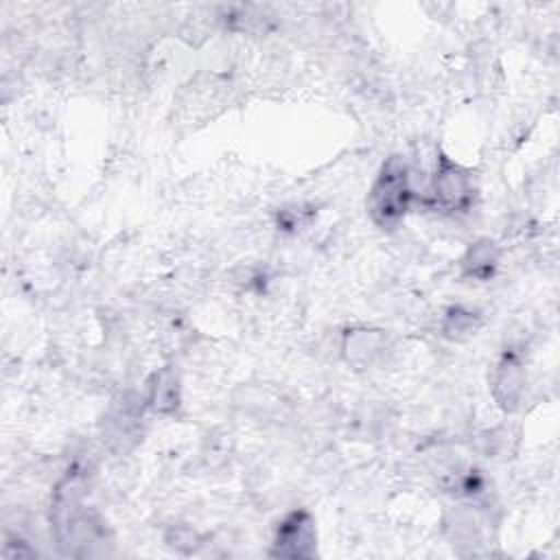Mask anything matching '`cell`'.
Wrapping results in <instances>:
<instances>
[{"mask_svg":"<svg viewBox=\"0 0 560 560\" xmlns=\"http://www.w3.org/2000/svg\"><path fill=\"white\" fill-rule=\"evenodd\" d=\"M501 262V247L490 238L472 241L459 256V276L475 282L494 278Z\"/></svg>","mask_w":560,"mask_h":560,"instance_id":"obj_9","label":"cell"},{"mask_svg":"<svg viewBox=\"0 0 560 560\" xmlns=\"http://www.w3.org/2000/svg\"><path fill=\"white\" fill-rule=\"evenodd\" d=\"M477 199V186L468 168L438 151L435 168L422 203L442 214H466Z\"/></svg>","mask_w":560,"mask_h":560,"instance_id":"obj_3","label":"cell"},{"mask_svg":"<svg viewBox=\"0 0 560 560\" xmlns=\"http://www.w3.org/2000/svg\"><path fill=\"white\" fill-rule=\"evenodd\" d=\"M444 534L451 540V545L457 547L459 551H462V547L472 549V547L481 545V523H479L477 514L466 505H459L446 514Z\"/></svg>","mask_w":560,"mask_h":560,"instance_id":"obj_10","label":"cell"},{"mask_svg":"<svg viewBox=\"0 0 560 560\" xmlns=\"http://www.w3.org/2000/svg\"><path fill=\"white\" fill-rule=\"evenodd\" d=\"M389 350L392 341L383 328L354 326L341 337V357L354 370H370L378 365Z\"/></svg>","mask_w":560,"mask_h":560,"instance_id":"obj_6","label":"cell"},{"mask_svg":"<svg viewBox=\"0 0 560 560\" xmlns=\"http://www.w3.org/2000/svg\"><path fill=\"white\" fill-rule=\"evenodd\" d=\"M416 199L409 166L400 155L387 158L368 192V214L374 225L394 230L409 212Z\"/></svg>","mask_w":560,"mask_h":560,"instance_id":"obj_2","label":"cell"},{"mask_svg":"<svg viewBox=\"0 0 560 560\" xmlns=\"http://www.w3.org/2000/svg\"><path fill=\"white\" fill-rule=\"evenodd\" d=\"M525 385L527 372L523 365V357L518 350L510 348L499 357L490 376V392L497 407L505 413H514L523 402Z\"/></svg>","mask_w":560,"mask_h":560,"instance_id":"obj_5","label":"cell"},{"mask_svg":"<svg viewBox=\"0 0 560 560\" xmlns=\"http://www.w3.org/2000/svg\"><path fill=\"white\" fill-rule=\"evenodd\" d=\"M142 409H147V405L144 398L138 396H122L112 402L103 418V435L114 451H127L138 442Z\"/></svg>","mask_w":560,"mask_h":560,"instance_id":"obj_7","label":"cell"},{"mask_svg":"<svg viewBox=\"0 0 560 560\" xmlns=\"http://www.w3.org/2000/svg\"><path fill=\"white\" fill-rule=\"evenodd\" d=\"M481 324H483V317L477 308H470L466 304H453L442 315L440 332L448 341H466L477 335Z\"/></svg>","mask_w":560,"mask_h":560,"instance_id":"obj_11","label":"cell"},{"mask_svg":"<svg viewBox=\"0 0 560 560\" xmlns=\"http://www.w3.org/2000/svg\"><path fill=\"white\" fill-rule=\"evenodd\" d=\"M144 405L158 416H175L182 409V376L175 365L158 368L149 376Z\"/></svg>","mask_w":560,"mask_h":560,"instance_id":"obj_8","label":"cell"},{"mask_svg":"<svg viewBox=\"0 0 560 560\" xmlns=\"http://www.w3.org/2000/svg\"><path fill=\"white\" fill-rule=\"evenodd\" d=\"M317 553V527L308 510H291L284 514L271 538L269 556L287 560H304Z\"/></svg>","mask_w":560,"mask_h":560,"instance_id":"obj_4","label":"cell"},{"mask_svg":"<svg viewBox=\"0 0 560 560\" xmlns=\"http://www.w3.org/2000/svg\"><path fill=\"white\" fill-rule=\"evenodd\" d=\"M50 527L57 545L68 556H90L92 547L107 540L103 518L83 503V481L79 472H68L52 492Z\"/></svg>","mask_w":560,"mask_h":560,"instance_id":"obj_1","label":"cell"},{"mask_svg":"<svg viewBox=\"0 0 560 560\" xmlns=\"http://www.w3.org/2000/svg\"><path fill=\"white\" fill-rule=\"evenodd\" d=\"M166 540H168V545H173L177 549H182V545H188V549H195L197 536H195V532H190L186 527H179V529L173 532V538H166Z\"/></svg>","mask_w":560,"mask_h":560,"instance_id":"obj_12","label":"cell"}]
</instances>
